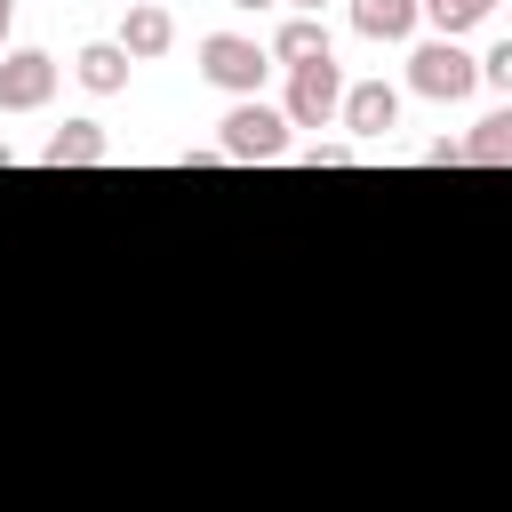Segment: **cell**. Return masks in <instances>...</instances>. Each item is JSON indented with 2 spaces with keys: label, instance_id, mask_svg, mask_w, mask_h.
Returning a JSON list of instances; mask_svg holds the SVG:
<instances>
[{
  "label": "cell",
  "instance_id": "cell-1",
  "mask_svg": "<svg viewBox=\"0 0 512 512\" xmlns=\"http://www.w3.org/2000/svg\"><path fill=\"white\" fill-rule=\"evenodd\" d=\"M216 144H224V160H288V112L264 96H240L216 120Z\"/></svg>",
  "mask_w": 512,
  "mask_h": 512
},
{
  "label": "cell",
  "instance_id": "cell-2",
  "mask_svg": "<svg viewBox=\"0 0 512 512\" xmlns=\"http://www.w3.org/2000/svg\"><path fill=\"white\" fill-rule=\"evenodd\" d=\"M264 72H272V48H256L248 32H208V40H200V80H208V88H224V96H256Z\"/></svg>",
  "mask_w": 512,
  "mask_h": 512
},
{
  "label": "cell",
  "instance_id": "cell-3",
  "mask_svg": "<svg viewBox=\"0 0 512 512\" xmlns=\"http://www.w3.org/2000/svg\"><path fill=\"white\" fill-rule=\"evenodd\" d=\"M408 88L432 96V104H464L480 88V56H464V40H424L408 56Z\"/></svg>",
  "mask_w": 512,
  "mask_h": 512
},
{
  "label": "cell",
  "instance_id": "cell-4",
  "mask_svg": "<svg viewBox=\"0 0 512 512\" xmlns=\"http://www.w3.org/2000/svg\"><path fill=\"white\" fill-rule=\"evenodd\" d=\"M288 128H328L336 112H344V72H336V56H320V64H296L288 72Z\"/></svg>",
  "mask_w": 512,
  "mask_h": 512
},
{
  "label": "cell",
  "instance_id": "cell-5",
  "mask_svg": "<svg viewBox=\"0 0 512 512\" xmlns=\"http://www.w3.org/2000/svg\"><path fill=\"white\" fill-rule=\"evenodd\" d=\"M56 80H64V64L48 48H8L0 56V112H40L56 96Z\"/></svg>",
  "mask_w": 512,
  "mask_h": 512
},
{
  "label": "cell",
  "instance_id": "cell-6",
  "mask_svg": "<svg viewBox=\"0 0 512 512\" xmlns=\"http://www.w3.org/2000/svg\"><path fill=\"white\" fill-rule=\"evenodd\" d=\"M336 120H344L360 144H376V136H392V120H400V88H384V80H352Z\"/></svg>",
  "mask_w": 512,
  "mask_h": 512
},
{
  "label": "cell",
  "instance_id": "cell-7",
  "mask_svg": "<svg viewBox=\"0 0 512 512\" xmlns=\"http://www.w3.org/2000/svg\"><path fill=\"white\" fill-rule=\"evenodd\" d=\"M120 48H128L136 64L168 56V48H176V16H168L160 0H128V16H120Z\"/></svg>",
  "mask_w": 512,
  "mask_h": 512
},
{
  "label": "cell",
  "instance_id": "cell-8",
  "mask_svg": "<svg viewBox=\"0 0 512 512\" xmlns=\"http://www.w3.org/2000/svg\"><path fill=\"white\" fill-rule=\"evenodd\" d=\"M40 160H48V168H96V160H112V136H104L96 120H64V128L40 144Z\"/></svg>",
  "mask_w": 512,
  "mask_h": 512
},
{
  "label": "cell",
  "instance_id": "cell-9",
  "mask_svg": "<svg viewBox=\"0 0 512 512\" xmlns=\"http://www.w3.org/2000/svg\"><path fill=\"white\" fill-rule=\"evenodd\" d=\"M72 80H80L88 96H120V88H128V48H120V40H88V48L72 56Z\"/></svg>",
  "mask_w": 512,
  "mask_h": 512
},
{
  "label": "cell",
  "instance_id": "cell-10",
  "mask_svg": "<svg viewBox=\"0 0 512 512\" xmlns=\"http://www.w3.org/2000/svg\"><path fill=\"white\" fill-rule=\"evenodd\" d=\"M424 16V0H352V32L360 40H408Z\"/></svg>",
  "mask_w": 512,
  "mask_h": 512
},
{
  "label": "cell",
  "instance_id": "cell-11",
  "mask_svg": "<svg viewBox=\"0 0 512 512\" xmlns=\"http://www.w3.org/2000/svg\"><path fill=\"white\" fill-rule=\"evenodd\" d=\"M320 56H328V24H320V16H288V24L272 32V64L296 72V64H320Z\"/></svg>",
  "mask_w": 512,
  "mask_h": 512
},
{
  "label": "cell",
  "instance_id": "cell-12",
  "mask_svg": "<svg viewBox=\"0 0 512 512\" xmlns=\"http://www.w3.org/2000/svg\"><path fill=\"white\" fill-rule=\"evenodd\" d=\"M464 160H472V168H512V104H496L488 120H472Z\"/></svg>",
  "mask_w": 512,
  "mask_h": 512
},
{
  "label": "cell",
  "instance_id": "cell-13",
  "mask_svg": "<svg viewBox=\"0 0 512 512\" xmlns=\"http://www.w3.org/2000/svg\"><path fill=\"white\" fill-rule=\"evenodd\" d=\"M488 8L496 0H424V24H432V40H464L472 24H488Z\"/></svg>",
  "mask_w": 512,
  "mask_h": 512
},
{
  "label": "cell",
  "instance_id": "cell-14",
  "mask_svg": "<svg viewBox=\"0 0 512 512\" xmlns=\"http://www.w3.org/2000/svg\"><path fill=\"white\" fill-rule=\"evenodd\" d=\"M480 80H488V88H496V96L512 104V40H496V48L480 56Z\"/></svg>",
  "mask_w": 512,
  "mask_h": 512
},
{
  "label": "cell",
  "instance_id": "cell-15",
  "mask_svg": "<svg viewBox=\"0 0 512 512\" xmlns=\"http://www.w3.org/2000/svg\"><path fill=\"white\" fill-rule=\"evenodd\" d=\"M344 160H352V144H312L304 152V168H344Z\"/></svg>",
  "mask_w": 512,
  "mask_h": 512
},
{
  "label": "cell",
  "instance_id": "cell-16",
  "mask_svg": "<svg viewBox=\"0 0 512 512\" xmlns=\"http://www.w3.org/2000/svg\"><path fill=\"white\" fill-rule=\"evenodd\" d=\"M8 32H16V0H0V56H8Z\"/></svg>",
  "mask_w": 512,
  "mask_h": 512
},
{
  "label": "cell",
  "instance_id": "cell-17",
  "mask_svg": "<svg viewBox=\"0 0 512 512\" xmlns=\"http://www.w3.org/2000/svg\"><path fill=\"white\" fill-rule=\"evenodd\" d=\"M288 8H296V16H320V8H328V0H288Z\"/></svg>",
  "mask_w": 512,
  "mask_h": 512
},
{
  "label": "cell",
  "instance_id": "cell-18",
  "mask_svg": "<svg viewBox=\"0 0 512 512\" xmlns=\"http://www.w3.org/2000/svg\"><path fill=\"white\" fill-rule=\"evenodd\" d=\"M232 8H280V0H232Z\"/></svg>",
  "mask_w": 512,
  "mask_h": 512
},
{
  "label": "cell",
  "instance_id": "cell-19",
  "mask_svg": "<svg viewBox=\"0 0 512 512\" xmlns=\"http://www.w3.org/2000/svg\"><path fill=\"white\" fill-rule=\"evenodd\" d=\"M8 160H16V152H8V144H0V168H8Z\"/></svg>",
  "mask_w": 512,
  "mask_h": 512
}]
</instances>
